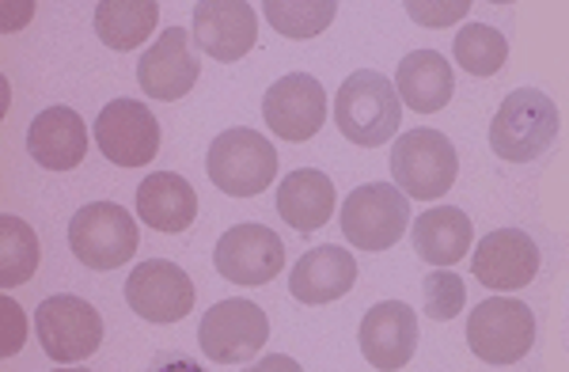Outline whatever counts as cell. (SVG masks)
<instances>
[{"label":"cell","instance_id":"obj_1","mask_svg":"<svg viewBox=\"0 0 569 372\" xmlns=\"http://www.w3.org/2000/svg\"><path fill=\"white\" fill-rule=\"evenodd\" d=\"M402 99L395 84L376 69H357L353 77L342 80L335 95V125L346 141L361 149H380L399 133Z\"/></svg>","mask_w":569,"mask_h":372},{"label":"cell","instance_id":"obj_2","mask_svg":"<svg viewBox=\"0 0 569 372\" xmlns=\"http://www.w3.org/2000/svg\"><path fill=\"white\" fill-rule=\"evenodd\" d=\"M562 118L555 99L539 88H517L501 99L490 122V149L509 163H531L555 144Z\"/></svg>","mask_w":569,"mask_h":372},{"label":"cell","instance_id":"obj_3","mask_svg":"<svg viewBox=\"0 0 569 372\" xmlns=\"http://www.w3.org/2000/svg\"><path fill=\"white\" fill-rule=\"evenodd\" d=\"M391 175L395 187L418 202H437L452 190L460 175V157L448 133L410 130L391 144Z\"/></svg>","mask_w":569,"mask_h":372},{"label":"cell","instance_id":"obj_4","mask_svg":"<svg viewBox=\"0 0 569 372\" xmlns=\"http://www.w3.org/2000/svg\"><path fill=\"white\" fill-rule=\"evenodd\" d=\"M206 168L217 190L232 198H254L266 194V187L278 179V152L266 141V133L240 125V130L217 133L209 144Z\"/></svg>","mask_w":569,"mask_h":372},{"label":"cell","instance_id":"obj_5","mask_svg":"<svg viewBox=\"0 0 569 372\" xmlns=\"http://www.w3.org/2000/svg\"><path fill=\"white\" fill-rule=\"evenodd\" d=\"M467 346L486 365H517L536 346V315L525 301L490 296L467 315Z\"/></svg>","mask_w":569,"mask_h":372},{"label":"cell","instance_id":"obj_6","mask_svg":"<svg viewBox=\"0 0 569 372\" xmlns=\"http://www.w3.org/2000/svg\"><path fill=\"white\" fill-rule=\"evenodd\" d=\"M137 221L118 202H91L72 213L69 248L88 270H118L137 255Z\"/></svg>","mask_w":569,"mask_h":372},{"label":"cell","instance_id":"obj_7","mask_svg":"<svg viewBox=\"0 0 569 372\" xmlns=\"http://www.w3.org/2000/svg\"><path fill=\"white\" fill-rule=\"evenodd\" d=\"M410 224V198L391 183L357 187L342 205V232L357 251H388Z\"/></svg>","mask_w":569,"mask_h":372},{"label":"cell","instance_id":"obj_8","mask_svg":"<svg viewBox=\"0 0 569 372\" xmlns=\"http://www.w3.org/2000/svg\"><path fill=\"white\" fill-rule=\"evenodd\" d=\"M34 331H39L42 350L61 365L84 361L103 346V315L84 296L72 293H58L42 301L39 312H34Z\"/></svg>","mask_w":569,"mask_h":372},{"label":"cell","instance_id":"obj_9","mask_svg":"<svg viewBox=\"0 0 569 372\" xmlns=\"http://www.w3.org/2000/svg\"><path fill=\"white\" fill-rule=\"evenodd\" d=\"M270 339V320L254 301H220L201 315L198 342L209 361L217 365H243L259 358V350Z\"/></svg>","mask_w":569,"mask_h":372},{"label":"cell","instance_id":"obj_10","mask_svg":"<svg viewBox=\"0 0 569 372\" xmlns=\"http://www.w3.org/2000/svg\"><path fill=\"white\" fill-rule=\"evenodd\" d=\"M213 267L217 274L232 285H247V289H262L270 285L273 278L281 274L284 267V243L281 235L266 224H236L217 240L213 251Z\"/></svg>","mask_w":569,"mask_h":372},{"label":"cell","instance_id":"obj_11","mask_svg":"<svg viewBox=\"0 0 569 372\" xmlns=\"http://www.w3.org/2000/svg\"><path fill=\"white\" fill-rule=\"evenodd\" d=\"M99 152L118 168H144L160 152V122L141 99H114L96 118Z\"/></svg>","mask_w":569,"mask_h":372},{"label":"cell","instance_id":"obj_12","mask_svg":"<svg viewBox=\"0 0 569 372\" xmlns=\"http://www.w3.org/2000/svg\"><path fill=\"white\" fill-rule=\"evenodd\" d=\"M126 304L149 323H179L194 308V281L171 259H144L126 281Z\"/></svg>","mask_w":569,"mask_h":372},{"label":"cell","instance_id":"obj_13","mask_svg":"<svg viewBox=\"0 0 569 372\" xmlns=\"http://www.w3.org/2000/svg\"><path fill=\"white\" fill-rule=\"evenodd\" d=\"M266 130L278 133L281 141H308L323 130L327 122V92L308 72H289L273 80L262 99Z\"/></svg>","mask_w":569,"mask_h":372},{"label":"cell","instance_id":"obj_14","mask_svg":"<svg viewBox=\"0 0 569 372\" xmlns=\"http://www.w3.org/2000/svg\"><path fill=\"white\" fill-rule=\"evenodd\" d=\"M201 58L194 47V34L182 27H168L160 39L137 61V80H141L144 95L156 103H176L198 84Z\"/></svg>","mask_w":569,"mask_h":372},{"label":"cell","instance_id":"obj_15","mask_svg":"<svg viewBox=\"0 0 569 372\" xmlns=\"http://www.w3.org/2000/svg\"><path fill=\"white\" fill-rule=\"evenodd\" d=\"M539 243L531 240L525 229H493L479 240L471 255V270L479 285L493 289V293H517L536 281L539 274Z\"/></svg>","mask_w":569,"mask_h":372},{"label":"cell","instance_id":"obj_16","mask_svg":"<svg viewBox=\"0 0 569 372\" xmlns=\"http://www.w3.org/2000/svg\"><path fill=\"white\" fill-rule=\"evenodd\" d=\"M259 42V12L247 0H201L194 4V47L213 61L247 58Z\"/></svg>","mask_w":569,"mask_h":372},{"label":"cell","instance_id":"obj_17","mask_svg":"<svg viewBox=\"0 0 569 372\" xmlns=\"http://www.w3.org/2000/svg\"><path fill=\"white\" fill-rule=\"evenodd\" d=\"M357 346L380 372H399L418 350V312L402 301H380L357 326Z\"/></svg>","mask_w":569,"mask_h":372},{"label":"cell","instance_id":"obj_18","mask_svg":"<svg viewBox=\"0 0 569 372\" xmlns=\"http://www.w3.org/2000/svg\"><path fill=\"white\" fill-rule=\"evenodd\" d=\"M27 152L46 171H72L88 157V125L72 107H46L27 130Z\"/></svg>","mask_w":569,"mask_h":372},{"label":"cell","instance_id":"obj_19","mask_svg":"<svg viewBox=\"0 0 569 372\" xmlns=\"http://www.w3.org/2000/svg\"><path fill=\"white\" fill-rule=\"evenodd\" d=\"M357 285V259L346 248H311L308 255L297 259L289 274V293L297 296L300 304H330L342 301L346 293Z\"/></svg>","mask_w":569,"mask_h":372},{"label":"cell","instance_id":"obj_20","mask_svg":"<svg viewBox=\"0 0 569 372\" xmlns=\"http://www.w3.org/2000/svg\"><path fill=\"white\" fill-rule=\"evenodd\" d=\"M395 92L402 103L418 114H437L445 103H452L456 92V72L448 66L445 53L437 50H415L399 61L395 69Z\"/></svg>","mask_w":569,"mask_h":372},{"label":"cell","instance_id":"obj_21","mask_svg":"<svg viewBox=\"0 0 569 372\" xmlns=\"http://www.w3.org/2000/svg\"><path fill=\"white\" fill-rule=\"evenodd\" d=\"M137 213L156 232H187L198 217V194L176 171H152L137 187Z\"/></svg>","mask_w":569,"mask_h":372},{"label":"cell","instance_id":"obj_22","mask_svg":"<svg viewBox=\"0 0 569 372\" xmlns=\"http://www.w3.org/2000/svg\"><path fill=\"white\" fill-rule=\"evenodd\" d=\"M278 213L289 229L319 232L335 217V183L319 168H297L278 187Z\"/></svg>","mask_w":569,"mask_h":372},{"label":"cell","instance_id":"obj_23","mask_svg":"<svg viewBox=\"0 0 569 372\" xmlns=\"http://www.w3.org/2000/svg\"><path fill=\"white\" fill-rule=\"evenodd\" d=\"M410 235H415L418 259H426L429 267H437V270H448L463 255H471L475 229H471V217L463 210H456V205H437V210L418 217Z\"/></svg>","mask_w":569,"mask_h":372},{"label":"cell","instance_id":"obj_24","mask_svg":"<svg viewBox=\"0 0 569 372\" xmlns=\"http://www.w3.org/2000/svg\"><path fill=\"white\" fill-rule=\"evenodd\" d=\"M160 20L156 0H103L96 8V34L110 50H133L152 34Z\"/></svg>","mask_w":569,"mask_h":372},{"label":"cell","instance_id":"obj_25","mask_svg":"<svg viewBox=\"0 0 569 372\" xmlns=\"http://www.w3.org/2000/svg\"><path fill=\"white\" fill-rule=\"evenodd\" d=\"M39 235L20 217H0V285L12 289L34 278L39 270Z\"/></svg>","mask_w":569,"mask_h":372},{"label":"cell","instance_id":"obj_26","mask_svg":"<svg viewBox=\"0 0 569 372\" xmlns=\"http://www.w3.org/2000/svg\"><path fill=\"white\" fill-rule=\"evenodd\" d=\"M456 66L471 77H493L509 61V39L490 23H467L452 42Z\"/></svg>","mask_w":569,"mask_h":372},{"label":"cell","instance_id":"obj_27","mask_svg":"<svg viewBox=\"0 0 569 372\" xmlns=\"http://www.w3.org/2000/svg\"><path fill=\"white\" fill-rule=\"evenodd\" d=\"M266 23L284 39H316L335 23V0H266Z\"/></svg>","mask_w":569,"mask_h":372},{"label":"cell","instance_id":"obj_28","mask_svg":"<svg viewBox=\"0 0 569 372\" xmlns=\"http://www.w3.org/2000/svg\"><path fill=\"white\" fill-rule=\"evenodd\" d=\"M463 304H467V285L460 274H452V270L426 274V281H421V308H426L429 320L437 323L456 320L463 312Z\"/></svg>","mask_w":569,"mask_h":372},{"label":"cell","instance_id":"obj_29","mask_svg":"<svg viewBox=\"0 0 569 372\" xmlns=\"http://www.w3.org/2000/svg\"><path fill=\"white\" fill-rule=\"evenodd\" d=\"M407 12L410 20L421 23V27H448V23H460L467 12H471V0H437V4H426V0H407Z\"/></svg>","mask_w":569,"mask_h":372},{"label":"cell","instance_id":"obj_30","mask_svg":"<svg viewBox=\"0 0 569 372\" xmlns=\"http://www.w3.org/2000/svg\"><path fill=\"white\" fill-rule=\"evenodd\" d=\"M27 342V320H23V308L12 301V296H4L0 301V353L4 358H16V353L23 350Z\"/></svg>","mask_w":569,"mask_h":372},{"label":"cell","instance_id":"obj_31","mask_svg":"<svg viewBox=\"0 0 569 372\" xmlns=\"http://www.w3.org/2000/svg\"><path fill=\"white\" fill-rule=\"evenodd\" d=\"M243 372H305L297 365V361L289 358V353H266L262 361H254V365H247Z\"/></svg>","mask_w":569,"mask_h":372},{"label":"cell","instance_id":"obj_32","mask_svg":"<svg viewBox=\"0 0 569 372\" xmlns=\"http://www.w3.org/2000/svg\"><path fill=\"white\" fill-rule=\"evenodd\" d=\"M149 372H206L194 358H182V353H163L156 358V365Z\"/></svg>","mask_w":569,"mask_h":372},{"label":"cell","instance_id":"obj_33","mask_svg":"<svg viewBox=\"0 0 569 372\" xmlns=\"http://www.w3.org/2000/svg\"><path fill=\"white\" fill-rule=\"evenodd\" d=\"M53 372H91V369H53Z\"/></svg>","mask_w":569,"mask_h":372}]
</instances>
